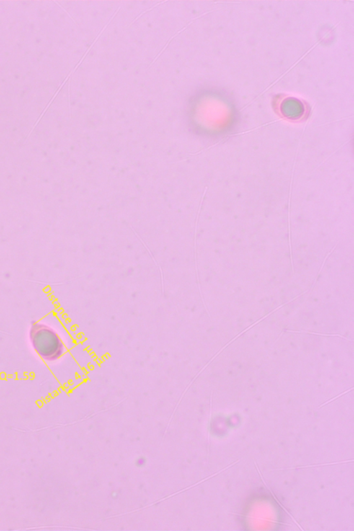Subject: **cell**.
Returning a JSON list of instances; mask_svg holds the SVG:
<instances>
[{"label":"cell","instance_id":"6da1fadb","mask_svg":"<svg viewBox=\"0 0 354 531\" xmlns=\"http://www.w3.org/2000/svg\"><path fill=\"white\" fill-rule=\"evenodd\" d=\"M29 339L34 350L44 360L53 362L65 353V344L58 333L43 323H35L32 325Z\"/></svg>","mask_w":354,"mask_h":531},{"label":"cell","instance_id":"7a4b0ae2","mask_svg":"<svg viewBox=\"0 0 354 531\" xmlns=\"http://www.w3.org/2000/svg\"><path fill=\"white\" fill-rule=\"evenodd\" d=\"M283 112L286 114L287 117L295 118L300 117L303 112V107L300 103L299 101L295 100H288L285 104H283Z\"/></svg>","mask_w":354,"mask_h":531}]
</instances>
